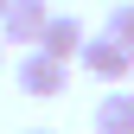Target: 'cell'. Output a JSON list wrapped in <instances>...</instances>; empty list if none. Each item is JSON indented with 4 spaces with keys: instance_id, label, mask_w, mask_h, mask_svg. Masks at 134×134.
Listing matches in <instances>:
<instances>
[{
    "instance_id": "obj_4",
    "label": "cell",
    "mask_w": 134,
    "mask_h": 134,
    "mask_svg": "<svg viewBox=\"0 0 134 134\" xmlns=\"http://www.w3.org/2000/svg\"><path fill=\"white\" fill-rule=\"evenodd\" d=\"M83 38H90V26H83L77 13H51V19H45V32H38V51H51V58H64V64H77Z\"/></svg>"
},
{
    "instance_id": "obj_2",
    "label": "cell",
    "mask_w": 134,
    "mask_h": 134,
    "mask_svg": "<svg viewBox=\"0 0 134 134\" xmlns=\"http://www.w3.org/2000/svg\"><path fill=\"white\" fill-rule=\"evenodd\" d=\"M77 70H90L102 90H121V83L134 77V51H121L109 32H90V38H83V51H77Z\"/></svg>"
},
{
    "instance_id": "obj_5",
    "label": "cell",
    "mask_w": 134,
    "mask_h": 134,
    "mask_svg": "<svg viewBox=\"0 0 134 134\" xmlns=\"http://www.w3.org/2000/svg\"><path fill=\"white\" fill-rule=\"evenodd\" d=\"M96 134H134V90L96 96Z\"/></svg>"
},
{
    "instance_id": "obj_3",
    "label": "cell",
    "mask_w": 134,
    "mask_h": 134,
    "mask_svg": "<svg viewBox=\"0 0 134 134\" xmlns=\"http://www.w3.org/2000/svg\"><path fill=\"white\" fill-rule=\"evenodd\" d=\"M45 19H51V0H7L0 7V45H38Z\"/></svg>"
},
{
    "instance_id": "obj_7",
    "label": "cell",
    "mask_w": 134,
    "mask_h": 134,
    "mask_svg": "<svg viewBox=\"0 0 134 134\" xmlns=\"http://www.w3.org/2000/svg\"><path fill=\"white\" fill-rule=\"evenodd\" d=\"M26 134H58V128H26Z\"/></svg>"
},
{
    "instance_id": "obj_1",
    "label": "cell",
    "mask_w": 134,
    "mask_h": 134,
    "mask_svg": "<svg viewBox=\"0 0 134 134\" xmlns=\"http://www.w3.org/2000/svg\"><path fill=\"white\" fill-rule=\"evenodd\" d=\"M13 83H19V96H32V102H58V96L70 90V64L32 45V51L13 64Z\"/></svg>"
},
{
    "instance_id": "obj_6",
    "label": "cell",
    "mask_w": 134,
    "mask_h": 134,
    "mask_svg": "<svg viewBox=\"0 0 134 134\" xmlns=\"http://www.w3.org/2000/svg\"><path fill=\"white\" fill-rule=\"evenodd\" d=\"M102 32L121 51H134V0H109V19H102Z\"/></svg>"
},
{
    "instance_id": "obj_8",
    "label": "cell",
    "mask_w": 134,
    "mask_h": 134,
    "mask_svg": "<svg viewBox=\"0 0 134 134\" xmlns=\"http://www.w3.org/2000/svg\"><path fill=\"white\" fill-rule=\"evenodd\" d=\"M0 7H7V0H0Z\"/></svg>"
}]
</instances>
